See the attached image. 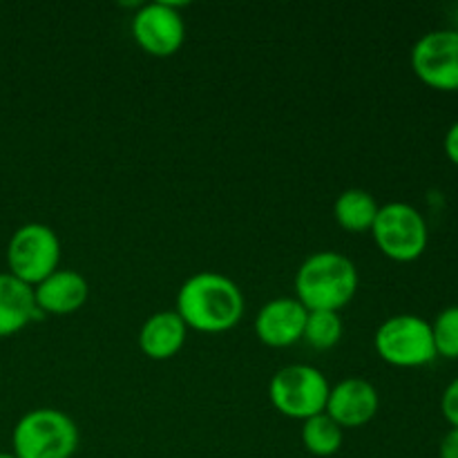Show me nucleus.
I'll use <instances>...</instances> for the list:
<instances>
[{"label": "nucleus", "instance_id": "nucleus-1", "mask_svg": "<svg viewBox=\"0 0 458 458\" xmlns=\"http://www.w3.org/2000/svg\"><path fill=\"white\" fill-rule=\"evenodd\" d=\"M188 329L199 334H224L244 316V295L231 277L199 271L188 277L177 293V309Z\"/></svg>", "mask_w": 458, "mask_h": 458}, {"label": "nucleus", "instance_id": "nucleus-2", "mask_svg": "<svg viewBox=\"0 0 458 458\" xmlns=\"http://www.w3.org/2000/svg\"><path fill=\"white\" fill-rule=\"evenodd\" d=\"M358 291V268L347 255L318 250L300 264L295 293L307 311H340Z\"/></svg>", "mask_w": 458, "mask_h": 458}, {"label": "nucleus", "instance_id": "nucleus-3", "mask_svg": "<svg viewBox=\"0 0 458 458\" xmlns=\"http://www.w3.org/2000/svg\"><path fill=\"white\" fill-rule=\"evenodd\" d=\"M12 445L16 458H72L79 447V428L61 410L38 407L18 419Z\"/></svg>", "mask_w": 458, "mask_h": 458}, {"label": "nucleus", "instance_id": "nucleus-4", "mask_svg": "<svg viewBox=\"0 0 458 458\" xmlns=\"http://www.w3.org/2000/svg\"><path fill=\"white\" fill-rule=\"evenodd\" d=\"M331 385L320 369L311 365H286L273 374L268 396L282 416L307 420L325 411Z\"/></svg>", "mask_w": 458, "mask_h": 458}, {"label": "nucleus", "instance_id": "nucleus-5", "mask_svg": "<svg viewBox=\"0 0 458 458\" xmlns=\"http://www.w3.org/2000/svg\"><path fill=\"white\" fill-rule=\"evenodd\" d=\"M61 262V240L47 224L30 222L16 228L7 244L9 273L34 289Z\"/></svg>", "mask_w": 458, "mask_h": 458}, {"label": "nucleus", "instance_id": "nucleus-6", "mask_svg": "<svg viewBox=\"0 0 458 458\" xmlns=\"http://www.w3.org/2000/svg\"><path fill=\"white\" fill-rule=\"evenodd\" d=\"M376 352L394 367H423L437 358L432 325L420 316H392L376 331Z\"/></svg>", "mask_w": 458, "mask_h": 458}, {"label": "nucleus", "instance_id": "nucleus-7", "mask_svg": "<svg viewBox=\"0 0 458 458\" xmlns=\"http://www.w3.org/2000/svg\"><path fill=\"white\" fill-rule=\"evenodd\" d=\"M376 244L396 262H411L420 258L428 246V222L419 208L405 201H389L380 206L371 226Z\"/></svg>", "mask_w": 458, "mask_h": 458}, {"label": "nucleus", "instance_id": "nucleus-8", "mask_svg": "<svg viewBox=\"0 0 458 458\" xmlns=\"http://www.w3.org/2000/svg\"><path fill=\"white\" fill-rule=\"evenodd\" d=\"M411 67L434 89H458V30H434L411 49Z\"/></svg>", "mask_w": 458, "mask_h": 458}, {"label": "nucleus", "instance_id": "nucleus-9", "mask_svg": "<svg viewBox=\"0 0 458 458\" xmlns=\"http://www.w3.org/2000/svg\"><path fill=\"white\" fill-rule=\"evenodd\" d=\"M132 36L143 52L152 56H173L186 38V22L173 3H148L132 18Z\"/></svg>", "mask_w": 458, "mask_h": 458}, {"label": "nucleus", "instance_id": "nucleus-10", "mask_svg": "<svg viewBox=\"0 0 458 458\" xmlns=\"http://www.w3.org/2000/svg\"><path fill=\"white\" fill-rule=\"evenodd\" d=\"M309 311L298 298L268 300L255 318V334L267 347H291L302 340Z\"/></svg>", "mask_w": 458, "mask_h": 458}, {"label": "nucleus", "instance_id": "nucleus-11", "mask_svg": "<svg viewBox=\"0 0 458 458\" xmlns=\"http://www.w3.org/2000/svg\"><path fill=\"white\" fill-rule=\"evenodd\" d=\"M380 407L378 392L365 378H344L331 387L325 411L340 428H362Z\"/></svg>", "mask_w": 458, "mask_h": 458}, {"label": "nucleus", "instance_id": "nucleus-12", "mask_svg": "<svg viewBox=\"0 0 458 458\" xmlns=\"http://www.w3.org/2000/svg\"><path fill=\"white\" fill-rule=\"evenodd\" d=\"M88 280L72 268H56L40 284L34 286V300L40 313L67 316L88 302Z\"/></svg>", "mask_w": 458, "mask_h": 458}, {"label": "nucleus", "instance_id": "nucleus-13", "mask_svg": "<svg viewBox=\"0 0 458 458\" xmlns=\"http://www.w3.org/2000/svg\"><path fill=\"white\" fill-rule=\"evenodd\" d=\"M188 327L177 311L152 313L139 329V349L152 360H168L182 352Z\"/></svg>", "mask_w": 458, "mask_h": 458}, {"label": "nucleus", "instance_id": "nucleus-14", "mask_svg": "<svg viewBox=\"0 0 458 458\" xmlns=\"http://www.w3.org/2000/svg\"><path fill=\"white\" fill-rule=\"evenodd\" d=\"M38 316L34 289L12 273H0V338L18 334Z\"/></svg>", "mask_w": 458, "mask_h": 458}, {"label": "nucleus", "instance_id": "nucleus-15", "mask_svg": "<svg viewBox=\"0 0 458 458\" xmlns=\"http://www.w3.org/2000/svg\"><path fill=\"white\" fill-rule=\"evenodd\" d=\"M380 206L376 204L374 195L362 188H349L340 192L334 204V217L344 231L349 233H365L371 231L378 215Z\"/></svg>", "mask_w": 458, "mask_h": 458}, {"label": "nucleus", "instance_id": "nucleus-16", "mask_svg": "<svg viewBox=\"0 0 458 458\" xmlns=\"http://www.w3.org/2000/svg\"><path fill=\"white\" fill-rule=\"evenodd\" d=\"M302 443L313 456H334L343 447V428L327 411H322L304 420Z\"/></svg>", "mask_w": 458, "mask_h": 458}, {"label": "nucleus", "instance_id": "nucleus-17", "mask_svg": "<svg viewBox=\"0 0 458 458\" xmlns=\"http://www.w3.org/2000/svg\"><path fill=\"white\" fill-rule=\"evenodd\" d=\"M302 338L318 352L335 347L343 338V320L338 311H309Z\"/></svg>", "mask_w": 458, "mask_h": 458}, {"label": "nucleus", "instance_id": "nucleus-18", "mask_svg": "<svg viewBox=\"0 0 458 458\" xmlns=\"http://www.w3.org/2000/svg\"><path fill=\"white\" fill-rule=\"evenodd\" d=\"M437 356L458 358V304L443 309L432 322Z\"/></svg>", "mask_w": 458, "mask_h": 458}, {"label": "nucleus", "instance_id": "nucleus-19", "mask_svg": "<svg viewBox=\"0 0 458 458\" xmlns=\"http://www.w3.org/2000/svg\"><path fill=\"white\" fill-rule=\"evenodd\" d=\"M443 416L452 423V428H458V376L445 387L441 398Z\"/></svg>", "mask_w": 458, "mask_h": 458}, {"label": "nucleus", "instance_id": "nucleus-20", "mask_svg": "<svg viewBox=\"0 0 458 458\" xmlns=\"http://www.w3.org/2000/svg\"><path fill=\"white\" fill-rule=\"evenodd\" d=\"M438 454H441V458H458V428H452L450 432L443 437Z\"/></svg>", "mask_w": 458, "mask_h": 458}, {"label": "nucleus", "instance_id": "nucleus-21", "mask_svg": "<svg viewBox=\"0 0 458 458\" xmlns=\"http://www.w3.org/2000/svg\"><path fill=\"white\" fill-rule=\"evenodd\" d=\"M443 146H445L447 157H450V159L458 165V121H454V123L450 125V130H447Z\"/></svg>", "mask_w": 458, "mask_h": 458}, {"label": "nucleus", "instance_id": "nucleus-22", "mask_svg": "<svg viewBox=\"0 0 458 458\" xmlns=\"http://www.w3.org/2000/svg\"><path fill=\"white\" fill-rule=\"evenodd\" d=\"M0 458H16L13 454H7V452H0Z\"/></svg>", "mask_w": 458, "mask_h": 458}]
</instances>
